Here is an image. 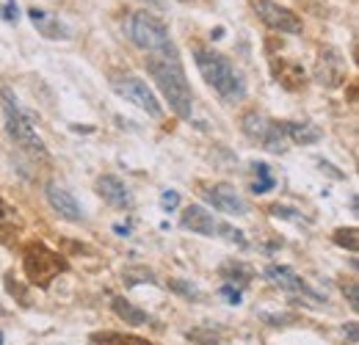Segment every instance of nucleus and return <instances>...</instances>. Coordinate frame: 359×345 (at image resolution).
I'll use <instances>...</instances> for the list:
<instances>
[{
  "label": "nucleus",
  "instance_id": "nucleus-14",
  "mask_svg": "<svg viewBox=\"0 0 359 345\" xmlns=\"http://www.w3.org/2000/svg\"><path fill=\"white\" fill-rule=\"evenodd\" d=\"M97 194H100L111 208H116V210H130V208H133L130 191H128L125 182H122L119 177H114V174H102V177L97 180Z\"/></svg>",
  "mask_w": 359,
  "mask_h": 345
},
{
  "label": "nucleus",
  "instance_id": "nucleus-20",
  "mask_svg": "<svg viewBox=\"0 0 359 345\" xmlns=\"http://www.w3.org/2000/svg\"><path fill=\"white\" fill-rule=\"evenodd\" d=\"M219 273L224 276V282H241V285H249V279L255 276V271H252L249 265L238 262V259H226Z\"/></svg>",
  "mask_w": 359,
  "mask_h": 345
},
{
  "label": "nucleus",
  "instance_id": "nucleus-34",
  "mask_svg": "<svg viewBox=\"0 0 359 345\" xmlns=\"http://www.w3.org/2000/svg\"><path fill=\"white\" fill-rule=\"evenodd\" d=\"M0 315H6V309H3V306H0Z\"/></svg>",
  "mask_w": 359,
  "mask_h": 345
},
{
  "label": "nucleus",
  "instance_id": "nucleus-8",
  "mask_svg": "<svg viewBox=\"0 0 359 345\" xmlns=\"http://www.w3.org/2000/svg\"><path fill=\"white\" fill-rule=\"evenodd\" d=\"M252 8L257 11V17L273 28V31H279V34H302V17L296 14V11H290V8H285V6H279V3H273V0H252Z\"/></svg>",
  "mask_w": 359,
  "mask_h": 345
},
{
  "label": "nucleus",
  "instance_id": "nucleus-31",
  "mask_svg": "<svg viewBox=\"0 0 359 345\" xmlns=\"http://www.w3.org/2000/svg\"><path fill=\"white\" fill-rule=\"evenodd\" d=\"M17 216V210L14 208H8L3 199H0V224H6V221H11V218Z\"/></svg>",
  "mask_w": 359,
  "mask_h": 345
},
{
  "label": "nucleus",
  "instance_id": "nucleus-9",
  "mask_svg": "<svg viewBox=\"0 0 359 345\" xmlns=\"http://www.w3.org/2000/svg\"><path fill=\"white\" fill-rule=\"evenodd\" d=\"M199 191H202V196H205L216 210H222L226 216H246V213H249V205L243 202V196H241L232 185H226V182H213V185L202 182Z\"/></svg>",
  "mask_w": 359,
  "mask_h": 345
},
{
  "label": "nucleus",
  "instance_id": "nucleus-22",
  "mask_svg": "<svg viewBox=\"0 0 359 345\" xmlns=\"http://www.w3.org/2000/svg\"><path fill=\"white\" fill-rule=\"evenodd\" d=\"M252 166H255V172H257V177H260V180L255 182V188H252V191H255V194H266V191H271V188L276 185V180L271 177L269 166H266V163H252Z\"/></svg>",
  "mask_w": 359,
  "mask_h": 345
},
{
  "label": "nucleus",
  "instance_id": "nucleus-23",
  "mask_svg": "<svg viewBox=\"0 0 359 345\" xmlns=\"http://www.w3.org/2000/svg\"><path fill=\"white\" fill-rule=\"evenodd\" d=\"M6 290H8V293H11L14 299H17V302L22 304V306H31L28 290H25V288H22V285H20V282H17L14 276H11V273H6Z\"/></svg>",
  "mask_w": 359,
  "mask_h": 345
},
{
  "label": "nucleus",
  "instance_id": "nucleus-10",
  "mask_svg": "<svg viewBox=\"0 0 359 345\" xmlns=\"http://www.w3.org/2000/svg\"><path fill=\"white\" fill-rule=\"evenodd\" d=\"M315 81L326 88L343 86L346 81V61L334 47H323L315 61Z\"/></svg>",
  "mask_w": 359,
  "mask_h": 345
},
{
  "label": "nucleus",
  "instance_id": "nucleus-19",
  "mask_svg": "<svg viewBox=\"0 0 359 345\" xmlns=\"http://www.w3.org/2000/svg\"><path fill=\"white\" fill-rule=\"evenodd\" d=\"M91 345H152L144 337L135 334H119V332H94L89 337Z\"/></svg>",
  "mask_w": 359,
  "mask_h": 345
},
{
  "label": "nucleus",
  "instance_id": "nucleus-15",
  "mask_svg": "<svg viewBox=\"0 0 359 345\" xmlns=\"http://www.w3.org/2000/svg\"><path fill=\"white\" fill-rule=\"evenodd\" d=\"M271 75H273V81H276L279 86L287 88V91L304 88V81H307L302 64H296V61H290V58H273V61H271Z\"/></svg>",
  "mask_w": 359,
  "mask_h": 345
},
{
  "label": "nucleus",
  "instance_id": "nucleus-17",
  "mask_svg": "<svg viewBox=\"0 0 359 345\" xmlns=\"http://www.w3.org/2000/svg\"><path fill=\"white\" fill-rule=\"evenodd\" d=\"M111 306H114V312H116L128 326H147V323H152V318H149L144 309L133 306V304L128 302V299H122V296H116V299L111 302Z\"/></svg>",
  "mask_w": 359,
  "mask_h": 345
},
{
  "label": "nucleus",
  "instance_id": "nucleus-33",
  "mask_svg": "<svg viewBox=\"0 0 359 345\" xmlns=\"http://www.w3.org/2000/svg\"><path fill=\"white\" fill-rule=\"evenodd\" d=\"M144 3H149V6H155V8H163V6H166V0H144Z\"/></svg>",
  "mask_w": 359,
  "mask_h": 345
},
{
  "label": "nucleus",
  "instance_id": "nucleus-21",
  "mask_svg": "<svg viewBox=\"0 0 359 345\" xmlns=\"http://www.w3.org/2000/svg\"><path fill=\"white\" fill-rule=\"evenodd\" d=\"M334 243L337 246H343V249H348V252H357L359 249V232L357 226H340V229H334Z\"/></svg>",
  "mask_w": 359,
  "mask_h": 345
},
{
  "label": "nucleus",
  "instance_id": "nucleus-5",
  "mask_svg": "<svg viewBox=\"0 0 359 345\" xmlns=\"http://www.w3.org/2000/svg\"><path fill=\"white\" fill-rule=\"evenodd\" d=\"M3 94V114H6V130H8V135L20 144V149H25L28 155H34V158H47V149H45V141L39 138V133L34 128V122H31V116L28 114H22V108L17 105V100L3 88L0 91Z\"/></svg>",
  "mask_w": 359,
  "mask_h": 345
},
{
  "label": "nucleus",
  "instance_id": "nucleus-28",
  "mask_svg": "<svg viewBox=\"0 0 359 345\" xmlns=\"http://www.w3.org/2000/svg\"><path fill=\"white\" fill-rule=\"evenodd\" d=\"M161 205H163V210H175V208L180 205L177 191H166V194H163V199H161Z\"/></svg>",
  "mask_w": 359,
  "mask_h": 345
},
{
  "label": "nucleus",
  "instance_id": "nucleus-2",
  "mask_svg": "<svg viewBox=\"0 0 359 345\" xmlns=\"http://www.w3.org/2000/svg\"><path fill=\"white\" fill-rule=\"evenodd\" d=\"M194 61H196V69L205 78V83L213 88L222 100L238 102V100L246 97L243 78L238 75V69L232 67V61L226 55L216 53L213 47H194Z\"/></svg>",
  "mask_w": 359,
  "mask_h": 345
},
{
  "label": "nucleus",
  "instance_id": "nucleus-18",
  "mask_svg": "<svg viewBox=\"0 0 359 345\" xmlns=\"http://www.w3.org/2000/svg\"><path fill=\"white\" fill-rule=\"evenodd\" d=\"M282 128H285V138H290L293 144H315L320 138V133L307 122H282Z\"/></svg>",
  "mask_w": 359,
  "mask_h": 345
},
{
  "label": "nucleus",
  "instance_id": "nucleus-16",
  "mask_svg": "<svg viewBox=\"0 0 359 345\" xmlns=\"http://www.w3.org/2000/svg\"><path fill=\"white\" fill-rule=\"evenodd\" d=\"M47 202H50V208L61 218H67V221H83L81 205H78L75 196H72L69 191H64L61 185H55V182L47 185Z\"/></svg>",
  "mask_w": 359,
  "mask_h": 345
},
{
  "label": "nucleus",
  "instance_id": "nucleus-11",
  "mask_svg": "<svg viewBox=\"0 0 359 345\" xmlns=\"http://www.w3.org/2000/svg\"><path fill=\"white\" fill-rule=\"evenodd\" d=\"M266 276H269L276 288H282V290H287V293L304 296V299H310V302H315V304L323 302V296H320V293H315L313 288H310L302 276H296L287 265H269V268H266Z\"/></svg>",
  "mask_w": 359,
  "mask_h": 345
},
{
  "label": "nucleus",
  "instance_id": "nucleus-1",
  "mask_svg": "<svg viewBox=\"0 0 359 345\" xmlns=\"http://www.w3.org/2000/svg\"><path fill=\"white\" fill-rule=\"evenodd\" d=\"M147 72L158 83L161 94L166 97L169 108L177 114L180 119H191L194 114V94L188 86V78L182 72L180 55H149L147 58Z\"/></svg>",
  "mask_w": 359,
  "mask_h": 345
},
{
  "label": "nucleus",
  "instance_id": "nucleus-32",
  "mask_svg": "<svg viewBox=\"0 0 359 345\" xmlns=\"http://www.w3.org/2000/svg\"><path fill=\"white\" fill-rule=\"evenodd\" d=\"M346 332H348V340H351V343H357V323H348V329H346Z\"/></svg>",
  "mask_w": 359,
  "mask_h": 345
},
{
  "label": "nucleus",
  "instance_id": "nucleus-25",
  "mask_svg": "<svg viewBox=\"0 0 359 345\" xmlns=\"http://www.w3.org/2000/svg\"><path fill=\"white\" fill-rule=\"evenodd\" d=\"M141 279L155 282L152 271H147V268H138V271H125V285H141Z\"/></svg>",
  "mask_w": 359,
  "mask_h": 345
},
{
  "label": "nucleus",
  "instance_id": "nucleus-26",
  "mask_svg": "<svg viewBox=\"0 0 359 345\" xmlns=\"http://www.w3.org/2000/svg\"><path fill=\"white\" fill-rule=\"evenodd\" d=\"M269 213H271V216H276V218H299V216H302L299 210H293V208H285V205H271Z\"/></svg>",
  "mask_w": 359,
  "mask_h": 345
},
{
  "label": "nucleus",
  "instance_id": "nucleus-24",
  "mask_svg": "<svg viewBox=\"0 0 359 345\" xmlns=\"http://www.w3.org/2000/svg\"><path fill=\"white\" fill-rule=\"evenodd\" d=\"M169 288L180 296H185V299H199V290L194 285H185L182 279H169Z\"/></svg>",
  "mask_w": 359,
  "mask_h": 345
},
{
  "label": "nucleus",
  "instance_id": "nucleus-4",
  "mask_svg": "<svg viewBox=\"0 0 359 345\" xmlns=\"http://www.w3.org/2000/svg\"><path fill=\"white\" fill-rule=\"evenodd\" d=\"M22 268H25V276H28L31 285L47 290L50 282H53L58 273H67L69 262H67V257H61L58 252L47 249L45 243L34 241V243H28V246L22 249Z\"/></svg>",
  "mask_w": 359,
  "mask_h": 345
},
{
  "label": "nucleus",
  "instance_id": "nucleus-27",
  "mask_svg": "<svg viewBox=\"0 0 359 345\" xmlns=\"http://www.w3.org/2000/svg\"><path fill=\"white\" fill-rule=\"evenodd\" d=\"M343 293H346V299H348V306L357 312L359 309V299H357V282H348V285H343Z\"/></svg>",
  "mask_w": 359,
  "mask_h": 345
},
{
  "label": "nucleus",
  "instance_id": "nucleus-29",
  "mask_svg": "<svg viewBox=\"0 0 359 345\" xmlns=\"http://www.w3.org/2000/svg\"><path fill=\"white\" fill-rule=\"evenodd\" d=\"M222 296H224L229 304H241V290H235L232 285H222Z\"/></svg>",
  "mask_w": 359,
  "mask_h": 345
},
{
  "label": "nucleus",
  "instance_id": "nucleus-13",
  "mask_svg": "<svg viewBox=\"0 0 359 345\" xmlns=\"http://www.w3.org/2000/svg\"><path fill=\"white\" fill-rule=\"evenodd\" d=\"M28 17H31L34 28H36L45 39H53V42H67V39L72 36V28H69L61 17L50 14V11H45V8H31V11H28Z\"/></svg>",
  "mask_w": 359,
  "mask_h": 345
},
{
  "label": "nucleus",
  "instance_id": "nucleus-3",
  "mask_svg": "<svg viewBox=\"0 0 359 345\" xmlns=\"http://www.w3.org/2000/svg\"><path fill=\"white\" fill-rule=\"evenodd\" d=\"M128 34L133 39L135 47L147 50L149 55H177V47L169 36V28L163 25V20L152 17L149 11H135L128 20Z\"/></svg>",
  "mask_w": 359,
  "mask_h": 345
},
{
  "label": "nucleus",
  "instance_id": "nucleus-6",
  "mask_svg": "<svg viewBox=\"0 0 359 345\" xmlns=\"http://www.w3.org/2000/svg\"><path fill=\"white\" fill-rule=\"evenodd\" d=\"M111 88H114L119 97H125L128 102L138 105L141 111H147L149 116H155V119H161V116H163V105L158 102V97L152 94V88L147 86L141 78L114 72V75H111Z\"/></svg>",
  "mask_w": 359,
  "mask_h": 345
},
{
  "label": "nucleus",
  "instance_id": "nucleus-7",
  "mask_svg": "<svg viewBox=\"0 0 359 345\" xmlns=\"http://www.w3.org/2000/svg\"><path fill=\"white\" fill-rule=\"evenodd\" d=\"M241 125H243V133L255 144H260L263 149H269V152H285V128H282V122H273L266 114L249 111Z\"/></svg>",
  "mask_w": 359,
  "mask_h": 345
},
{
  "label": "nucleus",
  "instance_id": "nucleus-30",
  "mask_svg": "<svg viewBox=\"0 0 359 345\" xmlns=\"http://www.w3.org/2000/svg\"><path fill=\"white\" fill-rule=\"evenodd\" d=\"M17 14H20V8H17V3H14V0H8V3L3 6V17H6L8 22H17Z\"/></svg>",
  "mask_w": 359,
  "mask_h": 345
},
{
  "label": "nucleus",
  "instance_id": "nucleus-12",
  "mask_svg": "<svg viewBox=\"0 0 359 345\" xmlns=\"http://www.w3.org/2000/svg\"><path fill=\"white\" fill-rule=\"evenodd\" d=\"M180 226H182V229H191V232H196V235H205V238L222 235V221H216L202 205L185 208V210H182V218H180Z\"/></svg>",
  "mask_w": 359,
  "mask_h": 345
},
{
  "label": "nucleus",
  "instance_id": "nucleus-35",
  "mask_svg": "<svg viewBox=\"0 0 359 345\" xmlns=\"http://www.w3.org/2000/svg\"><path fill=\"white\" fill-rule=\"evenodd\" d=\"M0 343H3V334H0Z\"/></svg>",
  "mask_w": 359,
  "mask_h": 345
}]
</instances>
